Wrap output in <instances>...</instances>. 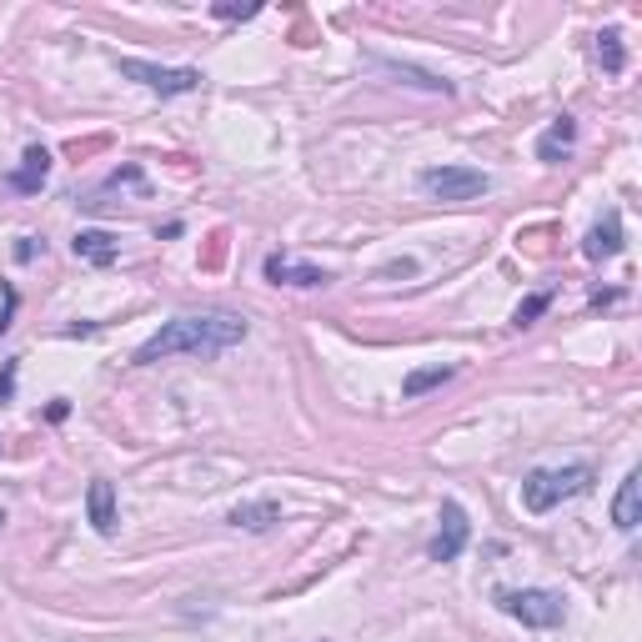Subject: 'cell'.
Listing matches in <instances>:
<instances>
[{"label": "cell", "instance_id": "1", "mask_svg": "<svg viewBox=\"0 0 642 642\" xmlns=\"http://www.w3.org/2000/svg\"><path fill=\"white\" fill-rule=\"evenodd\" d=\"M246 332L251 327L231 311H186V316L166 321L156 337L141 342L136 367H156V362H171V357H221V352L241 347Z\"/></svg>", "mask_w": 642, "mask_h": 642}, {"label": "cell", "instance_id": "2", "mask_svg": "<svg viewBox=\"0 0 642 642\" xmlns=\"http://www.w3.org/2000/svg\"><path fill=\"white\" fill-rule=\"evenodd\" d=\"M592 482H597V472H592L587 462H572V467H537V472L522 477V502H527V512H552L557 502L592 492Z\"/></svg>", "mask_w": 642, "mask_h": 642}, {"label": "cell", "instance_id": "3", "mask_svg": "<svg viewBox=\"0 0 642 642\" xmlns=\"http://www.w3.org/2000/svg\"><path fill=\"white\" fill-rule=\"evenodd\" d=\"M497 607L507 617H517L522 627H542V632L567 622V602L552 587H512V592H497Z\"/></svg>", "mask_w": 642, "mask_h": 642}, {"label": "cell", "instance_id": "4", "mask_svg": "<svg viewBox=\"0 0 642 642\" xmlns=\"http://www.w3.org/2000/svg\"><path fill=\"white\" fill-rule=\"evenodd\" d=\"M417 186H422L432 201H477V196L492 191L487 171H477V166H427V171L417 176Z\"/></svg>", "mask_w": 642, "mask_h": 642}, {"label": "cell", "instance_id": "5", "mask_svg": "<svg viewBox=\"0 0 642 642\" xmlns=\"http://www.w3.org/2000/svg\"><path fill=\"white\" fill-rule=\"evenodd\" d=\"M116 71L126 76V81H141L146 91H156V96H186V91H201V71L196 66H151V61H116Z\"/></svg>", "mask_w": 642, "mask_h": 642}, {"label": "cell", "instance_id": "6", "mask_svg": "<svg viewBox=\"0 0 642 642\" xmlns=\"http://www.w3.org/2000/svg\"><path fill=\"white\" fill-rule=\"evenodd\" d=\"M467 537H472V522H467V512H462V502H442V532L432 537V562H457L462 557V547H467Z\"/></svg>", "mask_w": 642, "mask_h": 642}, {"label": "cell", "instance_id": "7", "mask_svg": "<svg viewBox=\"0 0 642 642\" xmlns=\"http://www.w3.org/2000/svg\"><path fill=\"white\" fill-rule=\"evenodd\" d=\"M266 281H276V286H327L332 276L321 266L291 261V256H266Z\"/></svg>", "mask_w": 642, "mask_h": 642}, {"label": "cell", "instance_id": "8", "mask_svg": "<svg viewBox=\"0 0 642 642\" xmlns=\"http://www.w3.org/2000/svg\"><path fill=\"white\" fill-rule=\"evenodd\" d=\"M46 176H51V151H46V146H31V151L21 156V166L6 176V186L21 191V196H31V191L46 186Z\"/></svg>", "mask_w": 642, "mask_h": 642}, {"label": "cell", "instance_id": "9", "mask_svg": "<svg viewBox=\"0 0 642 642\" xmlns=\"http://www.w3.org/2000/svg\"><path fill=\"white\" fill-rule=\"evenodd\" d=\"M617 251H622V216H617V211H607V216L587 231L582 256H587V261H612Z\"/></svg>", "mask_w": 642, "mask_h": 642}, {"label": "cell", "instance_id": "10", "mask_svg": "<svg viewBox=\"0 0 642 642\" xmlns=\"http://www.w3.org/2000/svg\"><path fill=\"white\" fill-rule=\"evenodd\" d=\"M612 522H617V532H632L642 522V472L637 467L622 477V487L612 497Z\"/></svg>", "mask_w": 642, "mask_h": 642}, {"label": "cell", "instance_id": "11", "mask_svg": "<svg viewBox=\"0 0 642 642\" xmlns=\"http://www.w3.org/2000/svg\"><path fill=\"white\" fill-rule=\"evenodd\" d=\"M86 517H91V527H96L101 537L116 532V487H111L106 477L91 482V492H86Z\"/></svg>", "mask_w": 642, "mask_h": 642}, {"label": "cell", "instance_id": "12", "mask_svg": "<svg viewBox=\"0 0 642 642\" xmlns=\"http://www.w3.org/2000/svg\"><path fill=\"white\" fill-rule=\"evenodd\" d=\"M377 66L387 76H397V86H412V91H427V96H452V81H442L432 71H417V66H402V61H387V56H377Z\"/></svg>", "mask_w": 642, "mask_h": 642}, {"label": "cell", "instance_id": "13", "mask_svg": "<svg viewBox=\"0 0 642 642\" xmlns=\"http://www.w3.org/2000/svg\"><path fill=\"white\" fill-rule=\"evenodd\" d=\"M572 141H577V121H572V116H557V121L537 136V161H547V166L562 161V156L572 151Z\"/></svg>", "mask_w": 642, "mask_h": 642}, {"label": "cell", "instance_id": "14", "mask_svg": "<svg viewBox=\"0 0 642 642\" xmlns=\"http://www.w3.org/2000/svg\"><path fill=\"white\" fill-rule=\"evenodd\" d=\"M276 522H281L276 502H241V507H231V527H241V532H271Z\"/></svg>", "mask_w": 642, "mask_h": 642}, {"label": "cell", "instance_id": "15", "mask_svg": "<svg viewBox=\"0 0 642 642\" xmlns=\"http://www.w3.org/2000/svg\"><path fill=\"white\" fill-rule=\"evenodd\" d=\"M76 256H86L91 266H111L116 261V236L111 231H81L76 236Z\"/></svg>", "mask_w": 642, "mask_h": 642}, {"label": "cell", "instance_id": "16", "mask_svg": "<svg viewBox=\"0 0 642 642\" xmlns=\"http://www.w3.org/2000/svg\"><path fill=\"white\" fill-rule=\"evenodd\" d=\"M597 61H602L607 76H622V71H627V51H622V31H617V26L597 31Z\"/></svg>", "mask_w": 642, "mask_h": 642}, {"label": "cell", "instance_id": "17", "mask_svg": "<svg viewBox=\"0 0 642 642\" xmlns=\"http://www.w3.org/2000/svg\"><path fill=\"white\" fill-rule=\"evenodd\" d=\"M452 377H457V372H452V367H442V362H437V367H422V372H407L402 397H407V402H417L422 392H432V387H442V382H452Z\"/></svg>", "mask_w": 642, "mask_h": 642}, {"label": "cell", "instance_id": "18", "mask_svg": "<svg viewBox=\"0 0 642 642\" xmlns=\"http://www.w3.org/2000/svg\"><path fill=\"white\" fill-rule=\"evenodd\" d=\"M547 306H552V296H547V291H537V296H527V301H522V306L512 311V327H532V321H537V316H542Z\"/></svg>", "mask_w": 642, "mask_h": 642}, {"label": "cell", "instance_id": "19", "mask_svg": "<svg viewBox=\"0 0 642 642\" xmlns=\"http://www.w3.org/2000/svg\"><path fill=\"white\" fill-rule=\"evenodd\" d=\"M256 11H261V6H216V16H221V21H251Z\"/></svg>", "mask_w": 642, "mask_h": 642}, {"label": "cell", "instance_id": "20", "mask_svg": "<svg viewBox=\"0 0 642 642\" xmlns=\"http://www.w3.org/2000/svg\"><path fill=\"white\" fill-rule=\"evenodd\" d=\"M11 387H16V367H6V377H0V402L11 397Z\"/></svg>", "mask_w": 642, "mask_h": 642}]
</instances>
